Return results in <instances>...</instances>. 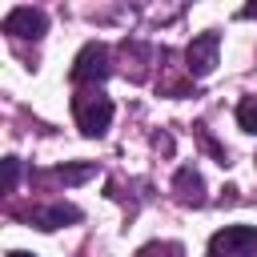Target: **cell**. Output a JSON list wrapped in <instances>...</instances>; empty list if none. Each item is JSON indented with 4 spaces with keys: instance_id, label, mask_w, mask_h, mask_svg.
Here are the masks:
<instances>
[{
    "instance_id": "1",
    "label": "cell",
    "mask_w": 257,
    "mask_h": 257,
    "mask_svg": "<svg viewBox=\"0 0 257 257\" xmlns=\"http://www.w3.org/2000/svg\"><path fill=\"white\" fill-rule=\"evenodd\" d=\"M112 100L100 92V88H80L72 96V116H76V128L84 137H104L108 124H112Z\"/></svg>"
},
{
    "instance_id": "2",
    "label": "cell",
    "mask_w": 257,
    "mask_h": 257,
    "mask_svg": "<svg viewBox=\"0 0 257 257\" xmlns=\"http://www.w3.org/2000/svg\"><path fill=\"white\" fill-rule=\"evenodd\" d=\"M68 76H72V84H88V88H96L100 80H108V76H112V56H108V44L88 40V44L76 52V60H72Z\"/></svg>"
},
{
    "instance_id": "3",
    "label": "cell",
    "mask_w": 257,
    "mask_h": 257,
    "mask_svg": "<svg viewBox=\"0 0 257 257\" xmlns=\"http://www.w3.org/2000/svg\"><path fill=\"white\" fill-rule=\"evenodd\" d=\"M217 52H221V32H201V36H193L189 40V48H185V72L193 76V80H205L213 68H217Z\"/></svg>"
},
{
    "instance_id": "4",
    "label": "cell",
    "mask_w": 257,
    "mask_h": 257,
    "mask_svg": "<svg viewBox=\"0 0 257 257\" xmlns=\"http://www.w3.org/2000/svg\"><path fill=\"white\" fill-rule=\"evenodd\" d=\"M257 249V225H225L209 237V257H241Z\"/></svg>"
},
{
    "instance_id": "5",
    "label": "cell",
    "mask_w": 257,
    "mask_h": 257,
    "mask_svg": "<svg viewBox=\"0 0 257 257\" xmlns=\"http://www.w3.org/2000/svg\"><path fill=\"white\" fill-rule=\"evenodd\" d=\"M0 28H4L12 40H40V36L48 32V16H44L40 8L20 4V8H12V12L0 20Z\"/></svg>"
},
{
    "instance_id": "6",
    "label": "cell",
    "mask_w": 257,
    "mask_h": 257,
    "mask_svg": "<svg viewBox=\"0 0 257 257\" xmlns=\"http://www.w3.org/2000/svg\"><path fill=\"white\" fill-rule=\"evenodd\" d=\"M28 221H32L36 229L52 233V229H60V225L80 221V209H76V205H68V201H56V205H36V209L28 213Z\"/></svg>"
},
{
    "instance_id": "7",
    "label": "cell",
    "mask_w": 257,
    "mask_h": 257,
    "mask_svg": "<svg viewBox=\"0 0 257 257\" xmlns=\"http://www.w3.org/2000/svg\"><path fill=\"white\" fill-rule=\"evenodd\" d=\"M173 193H177L181 205H205V181H201V173L193 165H181L177 177H173Z\"/></svg>"
},
{
    "instance_id": "8",
    "label": "cell",
    "mask_w": 257,
    "mask_h": 257,
    "mask_svg": "<svg viewBox=\"0 0 257 257\" xmlns=\"http://www.w3.org/2000/svg\"><path fill=\"white\" fill-rule=\"evenodd\" d=\"M92 173H96V165H60V169H52V177L64 181V185H80V181H88Z\"/></svg>"
},
{
    "instance_id": "9",
    "label": "cell",
    "mask_w": 257,
    "mask_h": 257,
    "mask_svg": "<svg viewBox=\"0 0 257 257\" xmlns=\"http://www.w3.org/2000/svg\"><path fill=\"white\" fill-rule=\"evenodd\" d=\"M237 124H241L245 133H253V137H257V96L237 100Z\"/></svg>"
},
{
    "instance_id": "10",
    "label": "cell",
    "mask_w": 257,
    "mask_h": 257,
    "mask_svg": "<svg viewBox=\"0 0 257 257\" xmlns=\"http://www.w3.org/2000/svg\"><path fill=\"white\" fill-rule=\"evenodd\" d=\"M193 133H197V141H201V145L213 153V161H217V165H229V153H225V149H221V145H217V141L205 133V124H193Z\"/></svg>"
},
{
    "instance_id": "11",
    "label": "cell",
    "mask_w": 257,
    "mask_h": 257,
    "mask_svg": "<svg viewBox=\"0 0 257 257\" xmlns=\"http://www.w3.org/2000/svg\"><path fill=\"white\" fill-rule=\"evenodd\" d=\"M137 257H185L181 253V245H173V241H153V245H145V249H137Z\"/></svg>"
},
{
    "instance_id": "12",
    "label": "cell",
    "mask_w": 257,
    "mask_h": 257,
    "mask_svg": "<svg viewBox=\"0 0 257 257\" xmlns=\"http://www.w3.org/2000/svg\"><path fill=\"white\" fill-rule=\"evenodd\" d=\"M16 181H20V161L4 157V193H16Z\"/></svg>"
},
{
    "instance_id": "13",
    "label": "cell",
    "mask_w": 257,
    "mask_h": 257,
    "mask_svg": "<svg viewBox=\"0 0 257 257\" xmlns=\"http://www.w3.org/2000/svg\"><path fill=\"white\" fill-rule=\"evenodd\" d=\"M237 16H241V20H249V16H257V4H249V8H241Z\"/></svg>"
},
{
    "instance_id": "14",
    "label": "cell",
    "mask_w": 257,
    "mask_h": 257,
    "mask_svg": "<svg viewBox=\"0 0 257 257\" xmlns=\"http://www.w3.org/2000/svg\"><path fill=\"white\" fill-rule=\"evenodd\" d=\"M8 257H36V253H24V249H12Z\"/></svg>"
}]
</instances>
